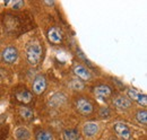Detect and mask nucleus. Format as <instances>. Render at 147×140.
<instances>
[{"label": "nucleus", "instance_id": "obj_1", "mask_svg": "<svg viewBox=\"0 0 147 140\" xmlns=\"http://www.w3.org/2000/svg\"><path fill=\"white\" fill-rule=\"evenodd\" d=\"M26 59L32 66H37L42 60V48L37 41H32L26 45L25 49Z\"/></svg>", "mask_w": 147, "mask_h": 140}, {"label": "nucleus", "instance_id": "obj_2", "mask_svg": "<svg viewBox=\"0 0 147 140\" xmlns=\"http://www.w3.org/2000/svg\"><path fill=\"white\" fill-rule=\"evenodd\" d=\"M76 107L82 114H91L93 112V104L86 98H77Z\"/></svg>", "mask_w": 147, "mask_h": 140}, {"label": "nucleus", "instance_id": "obj_3", "mask_svg": "<svg viewBox=\"0 0 147 140\" xmlns=\"http://www.w3.org/2000/svg\"><path fill=\"white\" fill-rule=\"evenodd\" d=\"M18 58V51L14 46H8L2 52V59L6 63H14Z\"/></svg>", "mask_w": 147, "mask_h": 140}, {"label": "nucleus", "instance_id": "obj_4", "mask_svg": "<svg viewBox=\"0 0 147 140\" xmlns=\"http://www.w3.org/2000/svg\"><path fill=\"white\" fill-rule=\"evenodd\" d=\"M114 131L117 132V135L122 138L123 140H129L131 138V132L129 130L128 125L122 122L114 123Z\"/></svg>", "mask_w": 147, "mask_h": 140}, {"label": "nucleus", "instance_id": "obj_5", "mask_svg": "<svg viewBox=\"0 0 147 140\" xmlns=\"http://www.w3.org/2000/svg\"><path fill=\"white\" fill-rule=\"evenodd\" d=\"M128 96L130 100L137 102L139 105H143V106H146L147 104V96L145 94H142L135 89H129L128 90Z\"/></svg>", "mask_w": 147, "mask_h": 140}, {"label": "nucleus", "instance_id": "obj_6", "mask_svg": "<svg viewBox=\"0 0 147 140\" xmlns=\"http://www.w3.org/2000/svg\"><path fill=\"white\" fill-rule=\"evenodd\" d=\"M45 88H47L45 78L43 76H37L36 78L34 79V81H33V92L37 95H40L45 90Z\"/></svg>", "mask_w": 147, "mask_h": 140}, {"label": "nucleus", "instance_id": "obj_7", "mask_svg": "<svg viewBox=\"0 0 147 140\" xmlns=\"http://www.w3.org/2000/svg\"><path fill=\"white\" fill-rule=\"evenodd\" d=\"M48 38L49 41L52 43V44H60L62 43V34L61 32L55 28V27H51L49 31H48Z\"/></svg>", "mask_w": 147, "mask_h": 140}, {"label": "nucleus", "instance_id": "obj_8", "mask_svg": "<svg viewBox=\"0 0 147 140\" xmlns=\"http://www.w3.org/2000/svg\"><path fill=\"white\" fill-rule=\"evenodd\" d=\"M16 98L17 101L20 103H24V104H28L32 102L33 100V94L27 90V89H20L16 93Z\"/></svg>", "mask_w": 147, "mask_h": 140}, {"label": "nucleus", "instance_id": "obj_9", "mask_svg": "<svg viewBox=\"0 0 147 140\" xmlns=\"http://www.w3.org/2000/svg\"><path fill=\"white\" fill-rule=\"evenodd\" d=\"M94 93H95V95L97 97L107 98V97H109L111 95L112 89L108 85H100V86H96V87L94 88Z\"/></svg>", "mask_w": 147, "mask_h": 140}, {"label": "nucleus", "instance_id": "obj_10", "mask_svg": "<svg viewBox=\"0 0 147 140\" xmlns=\"http://www.w3.org/2000/svg\"><path fill=\"white\" fill-rule=\"evenodd\" d=\"M113 105L119 110H126L131 106V101L125 96H119L113 100Z\"/></svg>", "mask_w": 147, "mask_h": 140}, {"label": "nucleus", "instance_id": "obj_11", "mask_svg": "<svg viewBox=\"0 0 147 140\" xmlns=\"http://www.w3.org/2000/svg\"><path fill=\"white\" fill-rule=\"evenodd\" d=\"M74 72H75V75L78 77V78H80V79H83V80H88L90 78H91V73H90V71L86 69L85 67H83V66H75V68H74Z\"/></svg>", "mask_w": 147, "mask_h": 140}, {"label": "nucleus", "instance_id": "obj_12", "mask_svg": "<svg viewBox=\"0 0 147 140\" xmlns=\"http://www.w3.org/2000/svg\"><path fill=\"white\" fill-rule=\"evenodd\" d=\"M65 102H66V96L63 94H61V93H57L50 98L49 104L51 106H53V107H58V106L63 104Z\"/></svg>", "mask_w": 147, "mask_h": 140}, {"label": "nucleus", "instance_id": "obj_13", "mask_svg": "<svg viewBox=\"0 0 147 140\" xmlns=\"http://www.w3.org/2000/svg\"><path fill=\"white\" fill-rule=\"evenodd\" d=\"M98 131V125L95 123H87L84 125V135L87 137H93Z\"/></svg>", "mask_w": 147, "mask_h": 140}, {"label": "nucleus", "instance_id": "obj_14", "mask_svg": "<svg viewBox=\"0 0 147 140\" xmlns=\"http://www.w3.org/2000/svg\"><path fill=\"white\" fill-rule=\"evenodd\" d=\"M63 140H80V135L75 129L65 130L63 131Z\"/></svg>", "mask_w": 147, "mask_h": 140}, {"label": "nucleus", "instance_id": "obj_15", "mask_svg": "<svg viewBox=\"0 0 147 140\" xmlns=\"http://www.w3.org/2000/svg\"><path fill=\"white\" fill-rule=\"evenodd\" d=\"M30 136H31L30 131L25 128H19L15 131V137L18 140H27L30 138Z\"/></svg>", "mask_w": 147, "mask_h": 140}, {"label": "nucleus", "instance_id": "obj_16", "mask_svg": "<svg viewBox=\"0 0 147 140\" xmlns=\"http://www.w3.org/2000/svg\"><path fill=\"white\" fill-rule=\"evenodd\" d=\"M18 113L19 115H20V118H23L24 120L30 121V120L33 119V111L31 108H28V107H22V108H19Z\"/></svg>", "mask_w": 147, "mask_h": 140}, {"label": "nucleus", "instance_id": "obj_17", "mask_svg": "<svg viewBox=\"0 0 147 140\" xmlns=\"http://www.w3.org/2000/svg\"><path fill=\"white\" fill-rule=\"evenodd\" d=\"M36 140H53V136L47 130H40L36 133Z\"/></svg>", "mask_w": 147, "mask_h": 140}, {"label": "nucleus", "instance_id": "obj_18", "mask_svg": "<svg viewBox=\"0 0 147 140\" xmlns=\"http://www.w3.org/2000/svg\"><path fill=\"white\" fill-rule=\"evenodd\" d=\"M136 119L137 121L142 124H146L147 123V112L146 110H143V111H138L137 114H136Z\"/></svg>", "mask_w": 147, "mask_h": 140}, {"label": "nucleus", "instance_id": "obj_19", "mask_svg": "<svg viewBox=\"0 0 147 140\" xmlns=\"http://www.w3.org/2000/svg\"><path fill=\"white\" fill-rule=\"evenodd\" d=\"M69 86L73 88L74 90H80V89L84 88V84H83L79 79H71Z\"/></svg>", "mask_w": 147, "mask_h": 140}, {"label": "nucleus", "instance_id": "obj_20", "mask_svg": "<svg viewBox=\"0 0 147 140\" xmlns=\"http://www.w3.org/2000/svg\"><path fill=\"white\" fill-rule=\"evenodd\" d=\"M100 116L103 118V119L109 118V116H110V111H109V108H108V107L101 108V111H100Z\"/></svg>", "mask_w": 147, "mask_h": 140}, {"label": "nucleus", "instance_id": "obj_21", "mask_svg": "<svg viewBox=\"0 0 147 140\" xmlns=\"http://www.w3.org/2000/svg\"><path fill=\"white\" fill-rule=\"evenodd\" d=\"M23 6H24V2H23V1H15V2L13 3V8H14V9H20Z\"/></svg>", "mask_w": 147, "mask_h": 140}]
</instances>
